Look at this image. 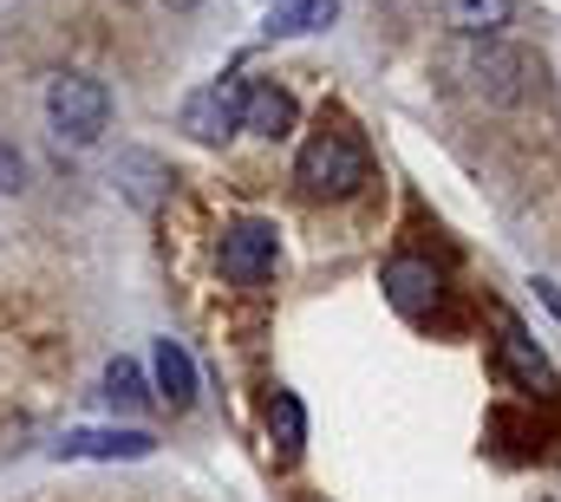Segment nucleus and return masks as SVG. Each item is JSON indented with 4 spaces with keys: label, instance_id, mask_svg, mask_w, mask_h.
Wrapping results in <instances>:
<instances>
[{
    "label": "nucleus",
    "instance_id": "obj_2",
    "mask_svg": "<svg viewBox=\"0 0 561 502\" xmlns=\"http://www.w3.org/2000/svg\"><path fill=\"white\" fill-rule=\"evenodd\" d=\"M46 125L59 144H99V130L112 125V92L85 72H59L46 85Z\"/></svg>",
    "mask_w": 561,
    "mask_h": 502
},
{
    "label": "nucleus",
    "instance_id": "obj_3",
    "mask_svg": "<svg viewBox=\"0 0 561 502\" xmlns=\"http://www.w3.org/2000/svg\"><path fill=\"white\" fill-rule=\"evenodd\" d=\"M222 274L236 281V287H262V281H275V261H280V229L275 223H262V216H242V223H229L222 229Z\"/></svg>",
    "mask_w": 561,
    "mask_h": 502
},
{
    "label": "nucleus",
    "instance_id": "obj_8",
    "mask_svg": "<svg viewBox=\"0 0 561 502\" xmlns=\"http://www.w3.org/2000/svg\"><path fill=\"white\" fill-rule=\"evenodd\" d=\"M150 373H157V398L170 411H190L196 404V360L183 353V340H157L150 346Z\"/></svg>",
    "mask_w": 561,
    "mask_h": 502
},
{
    "label": "nucleus",
    "instance_id": "obj_15",
    "mask_svg": "<svg viewBox=\"0 0 561 502\" xmlns=\"http://www.w3.org/2000/svg\"><path fill=\"white\" fill-rule=\"evenodd\" d=\"M105 398H112V404H125V411L144 404V378H138L131 360H112V366H105Z\"/></svg>",
    "mask_w": 561,
    "mask_h": 502
},
{
    "label": "nucleus",
    "instance_id": "obj_13",
    "mask_svg": "<svg viewBox=\"0 0 561 502\" xmlns=\"http://www.w3.org/2000/svg\"><path fill=\"white\" fill-rule=\"evenodd\" d=\"M333 13H340V0H280L268 7V33L287 39V33H320V26H333Z\"/></svg>",
    "mask_w": 561,
    "mask_h": 502
},
{
    "label": "nucleus",
    "instance_id": "obj_9",
    "mask_svg": "<svg viewBox=\"0 0 561 502\" xmlns=\"http://www.w3.org/2000/svg\"><path fill=\"white\" fill-rule=\"evenodd\" d=\"M470 72H477V85H483L490 99H516L536 66H529V53H510V46H490V39H483V53H477Z\"/></svg>",
    "mask_w": 561,
    "mask_h": 502
},
{
    "label": "nucleus",
    "instance_id": "obj_6",
    "mask_svg": "<svg viewBox=\"0 0 561 502\" xmlns=\"http://www.w3.org/2000/svg\"><path fill=\"white\" fill-rule=\"evenodd\" d=\"M437 294H444V281H437L431 261H419V254H392V261H386V300H392L399 313L424 320V313L437 307Z\"/></svg>",
    "mask_w": 561,
    "mask_h": 502
},
{
    "label": "nucleus",
    "instance_id": "obj_11",
    "mask_svg": "<svg viewBox=\"0 0 561 502\" xmlns=\"http://www.w3.org/2000/svg\"><path fill=\"white\" fill-rule=\"evenodd\" d=\"M118 183H125V196H131L138 209H157V196H163L170 170H163L150 150H125V157H118Z\"/></svg>",
    "mask_w": 561,
    "mask_h": 502
},
{
    "label": "nucleus",
    "instance_id": "obj_14",
    "mask_svg": "<svg viewBox=\"0 0 561 502\" xmlns=\"http://www.w3.org/2000/svg\"><path fill=\"white\" fill-rule=\"evenodd\" d=\"M503 353H510V366L529 378V385H549V360L523 340V327H516V320H503Z\"/></svg>",
    "mask_w": 561,
    "mask_h": 502
},
{
    "label": "nucleus",
    "instance_id": "obj_7",
    "mask_svg": "<svg viewBox=\"0 0 561 502\" xmlns=\"http://www.w3.org/2000/svg\"><path fill=\"white\" fill-rule=\"evenodd\" d=\"M294 92H280L275 79H249L242 85V130H255V137H287L294 130Z\"/></svg>",
    "mask_w": 561,
    "mask_h": 502
},
{
    "label": "nucleus",
    "instance_id": "obj_12",
    "mask_svg": "<svg viewBox=\"0 0 561 502\" xmlns=\"http://www.w3.org/2000/svg\"><path fill=\"white\" fill-rule=\"evenodd\" d=\"M268 437L280 444V457H300L307 450V411H300V398L294 391H268Z\"/></svg>",
    "mask_w": 561,
    "mask_h": 502
},
{
    "label": "nucleus",
    "instance_id": "obj_5",
    "mask_svg": "<svg viewBox=\"0 0 561 502\" xmlns=\"http://www.w3.org/2000/svg\"><path fill=\"white\" fill-rule=\"evenodd\" d=\"M150 450H157L150 431H66L53 444L59 464H79V457H92V464H131V457H150Z\"/></svg>",
    "mask_w": 561,
    "mask_h": 502
},
{
    "label": "nucleus",
    "instance_id": "obj_10",
    "mask_svg": "<svg viewBox=\"0 0 561 502\" xmlns=\"http://www.w3.org/2000/svg\"><path fill=\"white\" fill-rule=\"evenodd\" d=\"M444 13H450L457 33H470V39H496V33L510 26L516 0H444Z\"/></svg>",
    "mask_w": 561,
    "mask_h": 502
},
{
    "label": "nucleus",
    "instance_id": "obj_17",
    "mask_svg": "<svg viewBox=\"0 0 561 502\" xmlns=\"http://www.w3.org/2000/svg\"><path fill=\"white\" fill-rule=\"evenodd\" d=\"M170 7H196V0H170Z\"/></svg>",
    "mask_w": 561,
    "mask_h": 502
},
{
    "label": "nucleus",
    "instance_id": "obj_16",
    "mask_svg": "<svg viewBox=\"0 0 561 502\" xmlns=\"http://www.w3.org/2000/svg\"><path fill=\"white\" fill-rule=\"evenodd\" d=\"M26 183V157L13 144H0V190H20Z\"/></svg>",
    "mask_w": 561,
    "mask_h": 502
},
{
    "label": "nucleus",
    "instance_id": "obj_4",
    "mask_svg": "<svg viewBox=\"0 0 561 502\" xmlns=\"http://www.w3.org/2000/svg\"><path fill=\"white\" fill-rule=\"evenodd\" d=\"M183 130L196 137V144H222L229 130H242V85H203V92H190L183 99Z\"/></svg>",
    "mask_w": 561,
    "mask_h": 502
},
{
    "label": "nucleus",
    "instance_id": "obj_1",
    "mask_svg": "<svg viewBox=\"0 0 561 502\" xmlns=\"http://www.w3.org/2000/svg\"><path fill=\"white\" fill-rule=\"evenodd\" d=\"M294 170H300V183H307L313 196H353V190L373 176V150L359 144L353 125H327V118H320V130L300 144Z\"/></svg>",
    "mask_w": 561,
    "mask_h": 502
}]
</instances>
